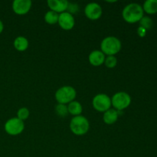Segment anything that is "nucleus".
<instances>
[{
  "label": "nucleus",
  "instance_id": "obj_1",
  "mask_svg": "<svg viewBox=\"0 0 157 157\" xmlns=\"http://www.w3.org/2000/svg\"><path fill=\"white\" fill-rule=\"evenodd\" d=\"M144 9L140 4L130 3L124 7L122 15L124 19L128 23H136L144 17Z\"/></svg>",
  "mask_w": 157,
  "mask_h": 157
},
{
  "label": "nucleus",
  "instance_id": "obj_2",
  "mask_svg": "<svg viewBox=\"0 0 157 157\" xmlns=\"http://www.w3.org/2000/svg\"><path fill=\"white\" fill-rule=\"evenodd\" d=\"M121 41L114 36L106 37L101 43V52L107 56H113L121 50Z\"/></svg>",
  "mask_w": 157,
  "mask_h": 157
},
{
  "label": "nucleus",
  "instance_id": "obj_3",
  "mask_svg": "<svg viewBox=\"0 0 157 157\" xmlns=\"http://www.w3.org/2000/svg\"><path fill=\"white\" fill-rule=\"evenodd\" d=\"M90 128L89 121L82 115L74 117L70 123V130L74 134L83 136L88 132Z\"/></svg>",
  "mask_w": 157,
  "mask_h": 157
},
{
  "label": "nucleus",
  "instance_id": "obj_4",
  "mask_svg": "<svg viewBox=\"0 0 157 157\" xmlns=\"http://www.w3.org/2000/svg\"><path fill=\"white\" fill-rule=\"evenodd\" d=\"M77 96V92L71 86H63L55 93V98L58 104H67L74 101Z\"/></svg>",
  "mask_w": 157,
  "mask_h": 157
},
{
  "label": "nucleus",
  "instance_id": "obj_5",
  "mask_svg": "<svg viewBox=\"0 0 157 157\" xmlns=\"http://www.w3.org/2000/svg\"><path fill=\"white\" fill-rule=\"evenodd\" d=\"M131 104V98L127 93L120 91L115 94L111 98V105L117 111L124 110Z\"/></svg>",
  "mask_w": 157,
  "mask_h": 157
},
{
  "label": "nucleus",
  "instance_id": "obj_6",
  "mask_svg": "<svg viewBox=\"0 0 157 157\" xmlns=\"http://www.w3.org/2000/svg\"><path fill=\"white\" fill-rule=\"evenodd\" d=\"M25 128V124L22 121L17 117L8 120L4 126L5 131L11 136H17L22 133Z\"/></svg>",
  "mask_w": 157,
  "mask_h": 157
},
{
  "label": "nucleus",
  "instance_id": "obj_7",
  "mask_svg": "<svg viewBox=\"0 0 157 157\" xmlns=\"http://www.w3.org/2000/svg\"><path fill=\"white\" fill-rule=\"evenodd\" d=\"M93 107L98 112H106L110 109L111 107V99L109 98L105 94H97L94 98H93Z\"/></svg>",
  "mask_w": 157,
  "mask_h": 157
},
{
  "label": "nucleus",
  "instance_id": "obj_8",
  "mask_svg": "<svg viewBox=\"0 0 157 157\" xmlns=\"http://www.w3.org/2000/svg\"><path fill=\"white\" fill-rule=\"evenodd\" d=\"M84 13L90 20H98L102 15V8L98 3H88L84 9Z\"/></svg>",
  "mask_w": 157,
  "mask_h": 157
},
{
  "label": "nucleus",
  "instance_id": "obj_9",
  "mask_svg": "<svg viewBox=\"0 0 157 157\" xmlns=\"http://www.w3.org/2000/svg\"><path fill=\"white\" fill-rule=\"evenodd\" d=\"M32 5L31 0H15L12 2V9L17 15H23L30 11Z\"/></svg>",
  "mask_w": 157,
  "mask_h": 157
},
{
  "label": "nucleus",
  "instance_id": "obj_10",
  "mask_svg": "<svg viewBox=\"0 0 157 157\" xmlns=\"http://www.w3.org/2000/svg\"><path fill=\"white\" fill-rule=\"evenodd\" d=\"M58 23L60 27L64 30H71L73 29L75 25V18H74L73 15L70 14L69 12H62L59 15Z\"/></svg>",
  "mask_w": 157,
  "mask_h": 157
},
{
  "label": "nucleus",
  "instance_id": "obj_11",
  "mask_svg": "<svg viewBox=\"0 0 157 157\" xmlns=\"http://www.w3.org/2000/svg\"><path fill=\"white\" fill-rule=\"evenodd\" d=\"M47 3L51 10L58 14L65 12L68 6V2L66 0H48Z\"/></svg>",
  "mask_w": 157,
  "mask_h": 157
},
{
  "label": "nucleus",
  "instance_id": "obj_12",
  "mask_svg": "<svg viewBox=\"0 0 157 157\" xmlns=\"http://www.w3.org/2000/svg\"><path fill=\"white\" fill-rule=\"evenodd\" d=\"M105 58V55L101 51L98 50L93 51L88 56L89 62L93 66H100L103 64Z\"/></svg>",
  "mask_w": 157,
  "mask_h": 157
},
{
  "label": "nucleus",
  "instance_id": "obj_13",
  "mask_svg": "<svg viewBox=\"0 0 157 157\" xmlns=\"http://www.w3.org/2000/svg\"><path fill=\"white\" fill-rule=\"evenodd\" d=\"M118 117H119V111L115 109H109L108 110L104 112L103 120L106 124L111 125L117 121Z\"/></svg>",
  "mask_w": 157,
  "mask_h": 157
},
{
  "label": "nucleus",
  "instance_id": "obj_14",
  "mask_svg": "<svg viewBox=\"0 0 157 157\" xmlns=\"http://www.w3.org/2000/svg\"><path fill=\"white\" fill-rule=\"evenodd\" d=\"M14 47L18 52H25L29 48V41L23 36H18L14 41Z\"/></svg>",
  "mask_w": 157,
  "mask_h": 157
},
{
  "label": "nucleus",
  "instance_id": "obj_15",
  "mask_svg": "<svg viewBox=\"0 0 157 157\" xmlns=\"http://www.w3.org/2000/svg\"><path fill=\"white\" fill-rule=\"evenodd\" d=\"M67 110H68V113L76 117L81 114L83 108L81 103H79L78 101H74L68 104V105H67Z\"/></svg>",
  "mask_w": 157,
  "mask_h": 157
},
{
  "label": "nucleus",
  "instance_id": "obj_16",
  "mask_svg": "<svg viewBox=\"0 0 157 157\" xmlns=\"http://www.w3.org/2000/svg\"><path fill=\"white\" fill-rule=\"evenodd\" d=\"M144 12L150 15L157 13V0H147L142 6Z\"/></svg>",
  "mask_w": 157,
  "mask_h": 157
},
{
  "label": "nucleus",
  "instance_id": "obj_17",
  "mask_svg": "<svg viewBox=\"0 0 157 157\" xmlns=\"http://www.w3.org/2000/svg\"><path fill=\"white\" fill-rule=\"evenodd\" d=\"M58 17H59V15L58 13L50 10L46 12L44 15V21L49 25H55L58 23Z\"/></svg>",
  "mask_w": 157,
  "mask_h": 157
},
{
  "label": "nucleus",
  "instance_id": "obj_18",
  "mask_svg": "<svg viewBox=\"0 0 157 157\" xmlns=\"http://www.w3.org/2000/svg\"><path fill=\"white\" fill-rule=\"evenodd\" d=\"M55 111L56 113L61 117H65L68 114V110H67V106L65 104H58L55 107Z\"/></svg>",
  "mask_w": 157,
  "mask_h": 157
},
{
  "label": "nucleus",
  "instance_id": "obj_19",
  "mask_svg": "<svg viewBox=\"0 0 157 157\" xmlns=\"http://www.w3.org/2000/svg\"><path fill=\"white\" fill-rule=\"evenodd\" d=\"M29 114H30V113H29V109L26 108V107H21L17 112V118L23 121L29 118Z\"/></svg>",
  "mask_w": 157,
  "mask_h": 157
},
{
  "label": "nucleus",
  "instance_id": "obj_20",
  "mask_svg": "<svg viewBox=\"0 0 157 157\" xmlns=\"http://www.w3.org/2000/svg\"><path fill=\"white\" fill-rule=\"evenodd\" d=\"M106 67L108 68H113L117 64V59L115 56H107L104 61Z\"/></svg>",
  "mask_w": 157,
  "mask_h": 157
},
{
  "label": "nucleus",
  "instance_id": "obj_21",
  "mask_svg": "<svg viewBox=\"0 0 157 157\" xmlns=\"http://www.w3.org/2000/svg\"><path fill=\"white\" fill-rule=\"evenodd\" d=\"M140 27H143L146 30H147V29H150L152 28V26H153V21L149 17L144 16L141 18L140 21Z\"/></svg>",
  "mask_w": 157,
  "mask_h": 157
},
{
  "label": "nucleus",
  "instance_id": "obj_22",
  "mask_svg": "<svg viewBox=\"0 0 157 157\" xmlns=\"http://www.w3.org/2000/svg\"><path fill=\"white\" fill-rule=\"evenodd\" d=\"M78 6L76 4V3H70L68 2V6H67V10L68 11L67 12H69L70 14H75L78 12Z\"/></svg>",
  "mask_w": 157,
  "mask_h": 157
},
{
  "label": "nucleus",
  "instance_id": "obj_23",
  "mask_svg": "<svg viewBox=\"0 0 157 157\" xmlns=\"http://www.w3.org/2000/svg\"><path fill=\"white\" fill-rule=\"evenodd\" d=\"M138 35H140V37H144V35H146V33H147V30H146L145 29H144L143 27H140V26L139 29H138Z\"/></svg>",
  "mask_w": 157,
  "mask_h": 157
},
{
  "label": "nucleus",
  "instance_id": "obj_24",
  "mask_svg": "<svg viewBox=\"0 0 157 157\" xmlns=\"http://www.w3.org/2000/svg\"><path fill=\"white\" fill-rule=\"evenodd\" d=\"M3 29H4V25H3L2 21L0 20V34L3 32Z\"/></svg>",
  "mask_w": 157,
  "mask_h": 157
}]
</instances>
